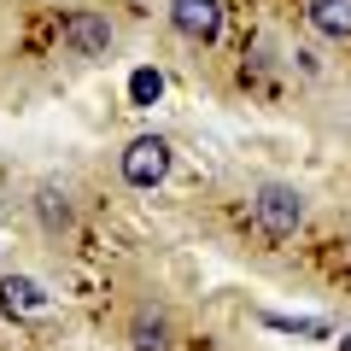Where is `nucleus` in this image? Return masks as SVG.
Returning a JSON list of instances; mask_svg holds the SVG:
<instances>
[{
	"mask_svg": "<svg viewBox=\"0 0 351 351\" xmlns=\"http://www.w3.org/2000/svg\"><path fill=\"white\" fill-rule=\"evenodd\" d=\"M252 223L263 228V240H293L304 228V193L293 182H263L252 193Z\"/></svg>",
	"mask_w": 351,
	"mask_h": 351,
	"instance_id": "obj_1",
	"label": "nucleus"
},
{
	"mask_svg": "<svg viewBox=\"0 0 351 351\" xmlns=\"http://www.w3.org/2000/svg\"><path fill=\"white\" fill-rule=\"evenodd\" d=\"M170 164H176V147H170L164 135H135V141L123 147V158H117V170H123L129 188L147 193V188H158L164 176H170Z\"/></svg>",
	"mask_w": 351,
	"mask_h": 351,
	"instance_id": "obj_2",
	"label": "nucleus"
},
{
	"mask_svg": "<svg viewBox=\"0 0 351 351\" xmlns=\"http://www.w3.org/2000/svg\"><path fill=\"white\" fill-rule=\"evenodd\" d=\"M164 12H170V29L193 47H211L223 36V0H164Z\"/></svg>",
	"mask_w": 351,
	"mask_h": 351,
	"instance_id": "obj_3",
	"label": "nucleus"
},
{
	"mask_svg": "<svg viewBox=\"0 0 351 351\" xmlns=\"http://www.w3.org/2000/svg\"><path fill=\"white\" fill-rule=\"evenodd\" d=\"M112 41H117L112 18L94 12V6H76V12L64 18V47H71L76 59H106V53H112Z\"/></svg>",
	"mask_w": 351,
	"mask_h": 351,
	"instance_id": "obj_4",
	"label": "nucleus"
},
{
	"mask_svg": "<svg viewBox=\"0 0 351 351\" xmlns=\"http://www.w3.org/2000/svg\"><path fill=\"white\" fill-rule=\"evenodd\" d=\"M47 304L53 299L36 276H0V316H41Z\"/></svg>",
	"mask_w": 351,
	"mask_h": 351,
	"instance_id": "obj_5",
	"label": "nucleus"
},
{
	"mask_svg": "<svg viewBox=\"0 0 351 351\" xmlns=\"http://www.w3.org/2000/svg\"><path fill=\"white\" fill-rule=\"evenodd\" d=\"M129 351H176V328L164 311H152V304H141L135 316H129Z\"/></svg>",
	"mask_w": 351,
	"mask_h": 351,
	"instance_id": "obj_6",
	"label": "nucleus"
},
{
	"mask_svg": "<svg viewBox=\"0 0 351 351\" xmlns=\"http://www.w3.org/2000/svg\"><path fill=\"white\" fill-rule=\"evenodd\" d=\"M304 18L322 41H351V0H304Z\"/></svg>",
	"mask_w": 351,
	"mask_h": 351,
	"instance_id": "obj_7",
	"label": "nucleus"
},
{
	"mask_svg": "<svg viewBox=\"0 0 351 351\" xmlns=\"http://www.w3.org/2000/svg\"><path fill=\"white\" fill-rule=\"evenodd\" d=\"M29 205H36V223L47 228V234H64V228L76 223V211H71V193H64L59 182H41Z\"/></svg>",
	"mask_w": 351,
	"mask_h": 351,
	"instance_id": "obj_8",
	"label": "nucleus"
},
{
	"mask_svg": "<svg viewBox=\"0 0 351 351\" xmlns=\"http://www.w3.org/2000/svg\"><path fill=\"white\" fill-rule=\"evenodd\" d=\"M158 94H164V76L152 71V64H141V71L129 76V100H135V106H152Z\"/></svg>",
	"mask_w": 351,
	"mask_h": 351,
	"instance_id": "obj_9",
	"label": "nucleus"
},
{
	"mask_svg": "<svg viewBox=\"0 0 351 351\" xmlns=\"http://www.w3.org/2000/svg\"><path fill=\"white\" fill-rule=\"evenodd\" d=\"M269 328H287V334H311V339H322L328 334V322H304V316H263Z\"/></svg>",
	"mask_w": 351,
	"mask_h": 351,
	"instance_id": "obj_10",
	"label": "nucleus"
},
{
	"mask_svg": "<svg viewBox=\"0 0 351 351\" xmlns=\"http://www.w3.org/2000/svg\"><path fill=\"white\" fill-rule=\"evenodd\" d=\"M339 351H351V334H346V339H339Z\"/></svg>",
	"mask_w": 351,
	"mask_h": 351,
	"instance_id": "obj_11",
	"label": "nucleus"
}]
</instances>
